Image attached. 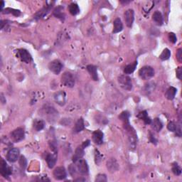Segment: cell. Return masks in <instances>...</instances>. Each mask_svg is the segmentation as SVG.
Returning a JSON list of instances; mask_svg holds the SVG:
<instances>
[{"instance_id": "1", "label": "cell", "mask_w": 182, "mask_h": 182, "mask_svg": "<svg viewBox=\"0 0 182 182\" xmlns=\"http://www.w3.org/2000/svg\"><path fill=\"white\" fill-rule=\"evenodd\" d=\"M139 75L143 80H149L155 75V70L151 66H144L139 71Z\"/></svg>"}, {"instance_id": "2", "label": "cell", "mask_w": 182, "mask_h": 182, "mask_svg": "<svg viewBox=\"0 0 182 182\" xmlns=\"http://www.w3.org/2000/svg\"><path fill=\"white\" fill-rule=\"evenodd\" d=\"M61 83L66 87L73 88L75 85L74 76L70 72H65L61 76Z\"/></svg>"}, {"instance_id": "3", "label": "cell", "mask_w": 182, "mask_h": 182, "mask_svg": "<svg viewBox=\"0 0 182 182\" xmlns=\"http://www.w3.org/2000/svg\"><path fill=\"white\" fill-rule=\"evenodd\" d=\"M118 83L120 87L125 90H131L133 88L132 80L127 75H121L118 78Z\"/></svg>"}, {"instance_id": "4", "label": "cell", "mask_w": 182, "mask_h": 182, "mask_svg": "<svg viewBox=\"0 0 182 182\" xmlns=\"http://www.w3.org/2000/svg\"><path fill=\"white\" fill-rule=\"evenodd\" d=\"M10 136L12 142H19L24 139V129L21 128V127H18V128L15 129L14 131H12Z\"/></svg>"}, {"instance_id": "5", "label": "cell", "mask_w": 182, "mask_h": 182, "mask_svg": "<svg viewBox=\"0 0 182 182\" xmlns=\"http://www.w3.org/2000/svg\"><path fill=\"white\" fill-rule=\"evenodd\" d=\"M63 67H64V65L59 60H54L53 61L50 62L49 64V70L56 75L59 74Z\"/></svg>"}, {"instance_id": "6", "label": "cell", "mask_w": 182, "mask_h": 182, "mask_svg": "<svg viewBox=\"0 0 182 182\" xmlns=\"http://www.w3.org/2000/svg\"><path fill=\"white\" fill-rule=\"evenodd\" d=\"M16 56L21 59V61L27 63V64H29L32 60V57L31 54L29 53V52L27 51V50L21 49H19L17 51Z\"/></svg>"}, {"instance_id": "7", "label": "cell", "mask_w": 182, "mask_h": 182, "mask_svg": "<svg viewBox=\"0 0 182 182\" xmlns=\"http://www.w3.org/2000/svg\"><path fill=\"white\" fill-rule=\"evenodd\" d=\"M43 110H44L45 115H46V117L49 120H53L54 118L58 117V112L53 106L46 105L43 107Z\"/></svg>"}, {"instance_id": "8", "label": "cell", "mask_w": 182, "mask_h": 182, "mask_svg": "<svg viewBox=\"0 0 182 182\" xmlns=\"http://www.w3.org/2000/svg\"><path fill=\"white\" fill-rule=\"evenodd\" d=\"M76 164V169L78 171V172L81 174H87L89 171L88 165L87 162L86 160L80 159L75 162Z\"/></svg>"}, {"instance_id": "9", "label": "cell", "mask_w": 182, "mask_h": 182, "mask_svg": "<svg viewBox=\"0 0 182 182\" xmlns=\"http://www.w3.org/2000/svg\"><path fill=\"white\" fill-rule=\"evenodd\" d=\"M0 173L4 178H8L12 174V169L4 159H2L1 163H0Z\"/></svg>"}, {"instance_id": "10", "label": "cell", "mask_w": 182, "mask_h": 182, "mask_svg": "<svg viewBox=\"0 0 182 182\" xmlns=\"http://www.w3.org/2000/svg\"><path fill=\"white\" fill-rule=\"evenodd\" d=\"M134 20H135V12H134V10H127L125 13V21L127 27L129 28L133 27Z\"/></svg>"}, {"instance_id": "11", "label": "cell", "mask_w": 182, "mask_h": 182, "mask_svg": "<svg viewBox=\"0 0 182 182\" xmlns=\"http://www.w3.org/2000/svg\"><path fill=\"white\" fill-rule=\"evenodd\" d=\"M53 177L57 180H63V179H66L67 177V173L65 168L63 167V166H59V167L56 168L53 171Z\"/></svg>"}, {"instance_id": "12", "label": "cell", "mask_w": 182, "mask_h": 182, "mask_svg": "<svg viewBox=\"0 0 182 182\" xmlns=\"http://www.w3.org/2000/svg\"><path fill=\"white\" fill-rule=\"evenodd\" d=\"M19 157V150L16 148H12L8 151L6 155V159L9 162H15Z\"/></svg>"}, {"instance_id": "13", "label": "cell", "mask_w": 182, "mask_h": 182, "mask_svg": "<svg viewBox=\"0 0 182 182\" xmlns=\"http://www.w3.org/2000/svg\"><path fill=\"white\" fill-rule=\"evenodd\" d=\"M54 100L56 102V103L60 106H64L66 104V95L64 91H58L54 95Z\"/></svg>"}, {"instance_id": "14", "label": "cell", "mask_w": 182, "mask_h": 182, "mask_svg": "<svg viewBox=\"0 0 182 182\" xmlns=\"http://www.w3.org/2000/svg\"><path fill=\"white\" fill-rule=\"evenodd\" d=\"M103 137L104 135L103 133L100 129L95 130L94 133H93V140L95 142V144L97 145L102 144L103 143Z\"/></svg>"}, {"instance_id": "15", "label": "cell", "mask_w": 182, "mask_h": 182, "mask_svg": "<svg viewBox=\"0 0 182 182\" xmlns=\"http://www.w3.org/2000/svg\"><path fill=\"white\" fill-rule=\"evenodd\" d=\"M45 160L46 161V163L48 164V166L50 169L53 168V166L56 165V160H57V157H56V155H52V154H46L45 157Z\"/></svg>"}, {"instance_id": "16", "label": "cell", "mask_w": 182, "mask_h": 182, "mask_svg": "<svg viewBox=\"0 0 182 182\" xmlns=\"http://www.w3.org/2000/svg\"><path fill=\"white\" fill-rule=\"evenodd\" d=\"M151 126L154 130L156 132H160L163 127V123L159 118H155L153 120H151Z\"/></svg>"}, {"instance_id": "17", "label": "cell", "mask_w": 182, "mask_h": 182, "mask_svg": "<svg viewBox=\"0 0 182 182\" xmlns=\"http://www.w3.org/2000/svg\"><path fill=\"white\" fill-rule=\"evenodd\" d=\"M122 29H123V25L121 19L120 18H117L115 19L113 22V31H112V33L113 34L119 33V32L122 31Z\"/></svg>"}, {"instance_id": "18", "label": "cell", "mask_w": 182, "mask_h": 182, "mask_svg": "<svg viewBox=\"0 0 182 182\" xmlns=\"http://www.w3.org/2000/svg\"><path fill=\"white\" fill-rule=\"evenodd\" d=\"M84 156V148L82 146H79L75 149V154L73 157V162L75 163L78 160L81 159Z\"/></svg>"}, {"instance_id": "19", "label": "cell", "mask_w": 182, "mask_h": 182, "mask_svg": "<svg viewBox=\"0 0 182 182\" xmlns=\"http://www.w3.org/2000/svg\"><path fill=\"white\" fill-rule=\"evenodd\" d=\"M153 21H155V24L158 26H162L164 23L163 16H162V13L159 12V11H156V12L153 14L152 16Z\"/></svg>"}, {"instance_id": "20", "label": "cell", "mask_w": 182, "mask_h": 182, "mask_svg": "<svg viewBox=\"0 0 182 182\" xmlns=\"http://www.w3.org/2000/svg\"><path fill=\"white\" fill-rule=\"evenodd\" d=\"M107 168L110 172H116L118 169L119 166L117 161L115 159H111L107 162Z\"/></svg>"}, {"instance_id": "21", "label": "cell", "mask_w": 182, "mask_h": 182, "mask_svg": "<svg viewBox=\"0 0 182 182\" xmlns=\"http://www.w3.org/2000/svg\"><path fill=\"white\" fill-rule=\"evenodd\" d=\"M87 70L94 81H98V75H97L96 66H93V65H88L87 66Z\"/></svg>"}, {"instance_id": "22", "label": "cell", "mask_w": 182, "mask_h": 182, "mask_svg": "<svg viewBox=\"0 0 182 182\" xmlns=\"http://www.w3.org/2000/svg\"><path fill=\"white\" fill-rule=\"evenodd\" d=\"M177 90L176 88L174 87L169 88L166 91V93H165L166 98L169 100H172L174 98L175 95L177 94Z\"/></svg>"}, {"instance_id": "23", "label": "cell", "mask_w": 182, "mask_h": 182, "mask_svg": "<svg viewBox=\"0 0 182 182\" xmlns=\"http://www.w3.org/2000/svg\"><path fill=\"white\" fill-rule=\"evenodd\" d=\"M137 118L144 121V123L146 125H150L151 124V118L148 116V114H147V111L140 112V113L137 115Z\"/></svg>"}, {"instance_id": "24", "label": "cell", "mask_w": 182, "mask_h": 182, "mask_svg": "<svg viewBox=\"0 0 182 182\" xmlns=\"http://www.w3.org/2000/svg\"><path fill=\"white\" fill-rule=\"evenodd\" d=\"M84 128H85V125H84V120L83 118H80L78 120V121L75 123V127L73 129L75 133H80L82 130H83Z\"/></svg>"}, {"instance_id": "25", "label": "cell", "mask_w": 182, "mask_h": 182, "mask_svg": "<svg viewBox=\"0 0 182 182\" xmlns=\"http://www.w3.org/2000/svg\"><path fill=\"white\" fill-rule=\"evenodd\" d=\"M68 10L70 12L71 14L73 16H75L80 12V8L78 5L75 3H71L68 6Z\"/></svg>"}, {"instance_id": "26", "label": "cell", "mask_w": 182, "mask_h": 182, "mask_svg": "<svg viewBox=\"0 0 182 182\" xmlns=\"http://www.w3.org/2000/svg\"><path fill=\"white\" fill-rule=\"evenodd\" d=\"M136 66H137V61H135L133 64L127 65V66H125L124 69L125 74H131V73H133L135 71Z\"/></svg>"}, {"instance_id": "27", "label": "cell", "mask_w": 182, "mask_h": 182, "mask_svg": "<svg viewBox=\"0 0 182 182\" xmlns=\"http://www.w3.org/2000/svg\"><path fill=\"white\" fill-rule=\"evenodd\" d=\"M45 122L42 120H36L34 122V128L36 131H41L44 128Z\"/></svg>"}, {"instance_id": "28", "label": "cell", "mask_w": 182, "mask_h": 182, "mask_svg": "<svg viewBox=\"0 0 182 182\" xmlns=\"http://www.w3.org/2000/svg\"><path fill=\"white\" fill-rule=\"evenodd\" d=\"M62 6H58L57 8H56L53 11V15L56 17H57L58 19H60L61 20H64V13L62 12V9H63Z\"/></svg>"}, {"instance_id": "29", "label": "cell", "mask_w": 182, "mask_h": 182, "mask_svg": "<svg viewBox=\"0 0 182 182\" xmlns=\"http://www.w3.org/2000/svg\"><path fill=\"white\" fill-rule=\"evenodd\" d=\"M170 56H171L170 50L168 49H164V51H162L161 55L159 56V58L162 60H168L169 58H170Z\"/></svg>"}, {"instance_id": "30", "label": "cell", "mask_w": 182, "mask_h": 182, "mask_svg": "<svg viewBox=\"0 0 182 182\" xmlns=\"http://www.w3.org/2000/svg\"><path fill=\"white\" fill-rule=\"evenodd\" d=\"M50 8H51V6H49V7H45L44 9H42V10L39 11L37 14H36L35 16V19H38L40 18H42V17L44 16L45 15H46V14L48 12H49V11L50 10Z\"/></svg>"}, {"instance_id": "31", "label": "cell", "mask_w": 182, "mask_h": 182, "mask_svg": "<svg viewBox=\"0 0 182 182\" xmlns=\"http://www.w3.org/2000/svg\"><path fill=\"white\" fill-rule=\"evenodd\" d=\"M129 112L127 111L122 112L120 115L119 116V118H120L122 121H123L124 124L129 122Z\"/></svg>"}, {"instance_id": "32", "label": "cell", "mask_w": 182, "mask_h": 182, "mask_svg": "<svg viewBox=\"0 0 182 182\" xmlns=\"http://www.w3.org/2000/svg\"><path fill=\"white\" fill-rule=\"evenodd\" d=\"M172 172L176 176H179L181 174V169L178 165V164L174 163L172 166Z\"/></svg>"}, {"instance_id": "33", "label": "cell", "mask_w": 182, "mask_h": 182, "mask_svg": "<svg viewBox=\"0 0 182 182\" xmlns=\"http://www.w3.org/2000/svg\"><path fill=\"white\" fill-rule=\"evenodd\" d=\"M177 127H178V125H177V123L175 122H173V121H171V122L169 123L168 125H167L168 129L171 132H175V131H176Z\"/></svg>"}, {"instance_id": "34", "label": "cell", "mask_w": 182, "mask_h": 182, "mask_svg": "<svg viewBox=\"0 0 182 182\" xmlns=\"http://www.w3.org/2000/svg\"><path fill=\"white\" fill-rule=\"evenodd\" d=\"M95 163L97 164H99L102 161V156L100 153L99 152L98 150L95 149Z\"/></svg>"}, {"instance_id": "35", "label": "cell", "mask_w": 182, "mask_h": 182, "mask_svg": "<svg viewBox=\"0 0 182 182\" xmlns=\"http://www.w3.org/2000/svg\"><path fill=\"white\" fill-rule=\"evenodd\" d=\"M95 181L97 182H105L107 181V177L105 174H100L96 177Z\"/></svg>"}, {"instance_id": "36", "label": "cell", "mask_w": 182, "mask_h": 182, "mask_svg": "<svg viewBox=\"0 0 182 182\" xmlns=\"http://www.w3.org/2000/svg\"><path fill=\"white\" fill-rule=\"evenodd\" d=\"M49 145H50V147H51V149H52V151H53L56 155H57V152H58L57 144H56L55 141H51V142H49Z\"/></svg>"}, {"instance_id": "37", "label": "cell", "mask_w": 182, "mask_h": 182, "mask_svg": "<svg viewBox=\"0 0 182 182\" xmlns=\"http://www.w3.org/2000/svg\"><path fill=\"white\" fill-rule=\"evenodd\" d=\"M19 164H20L21 169H24L26 166H27V159H26V158L24 157V156H21L20 157V159H19Z\"/></svg>"}, {"instance_id": "38", "label": "cell", "mask_w": 182, "mask_h": 182, "mask_svg": "<svg viewBox=\"0 0 182 182\" xmlns=\"http://www.w3.org/2000/svg\"><path fill=\"white\" fill-rule=\"evenodd\" d=\"M169 39L170 42H172V44H176L177 42V38L176 34L174 33L169 34Z\"/></svg>"}, {"instance_id": "39", "label": "cell", "mask_w": 182, "mask_h": 182, "mask_svg": "<svg viewBox=\"0 0 182 182\" xmlns=\"http://www.w3.org/2000/svg\"><path fill=\"white\" fill-rule=\"evenodd\" d=\"M76 169H77L73 166V164H71L68 168V170H69V172H70V174H71V176H74L75 173H76Z\"/></svg>"}, {"instance_id": "40", "label": "cell", "mask_w": 182, "mask_h": 182, "mask_svg": "<svg viewBox=\"0 0 182 182\" xmlns=\"http://www.w3.org/2000/svg\"><path fill=\"white\" fill-rule=\"evenodd\" d=\"M177 58L179 62H182V49H179L177 52Z\"/></svg>"}, {"instance_id": "41", "label": "cell", "mask_w": 182, "mask_h": 182, "mask_svg": "<svg viewBox=\"0 0 182 182\" xmlns=\"http://www.w3.org/2000/svg\"><path fill=\"white\" fill-rule=\"evenodd\" d=\"M177 77L178 78L179 80H181L182 78V68L181 67H179L177 69Z\"/></svg>"}, {"instance_id": "42", "label": "cell", "mask_w": 182, "mask_h": 182, "mask_svg": "<svg viewBox=\"0 0 182 182\" xmlns=\"http://www.w3.org/2000/svg\"><path fill=\"white\" fill-rule=\"evenodd\" d=\"M149 135H150V136H149V139H150V141H151V143H153V144H157V140H156V138H155V135H153V134H151V133H149Z\"/></svg>"}, {"instance_id": "43", "label": "cell", "mask_w": 182, "mask_h": 182, "mask_svg": "<svg viewBox=\"0 0 182 182\" xmlns=\"http://www.w3.org/2000/svg\"><path fill=\"white\" fill-rule=\"evenodd\" d=\"M90 144V140H86V141H85V142H84L83 143V144H82L81 146L83 147L84 149H85V148H86V147H87L89 146Z\"/></svg>"}, {"instance_id": "44", "label": "cell", "mask_w": 182, "mask_h": 182, "mask_svg": "<svg viewBox=\"0 0 182 182\" xmlns=\"http://www.w3.org/2000/svg\"><path fill=\"white\" fill-rule=\"evenodd\" d=\"M75 181H86V179H82V178H78V179H76L75 180Z\"/></svg>"}, {"instance_id": "45", "label": "cell", "mask_w": 182, "mask_h": 182, "mask_svg": "<svg viewBox=\"0 0 182 182\" xmlns=\"http://www.w3.org/2000/svg\"><path fill=\"white\" fill-rule=\"evenodd\" d=\"M4 2L2 1V5H1V9L2 10V9H3V7H4Z\"/></svg>"}]
</instances>
